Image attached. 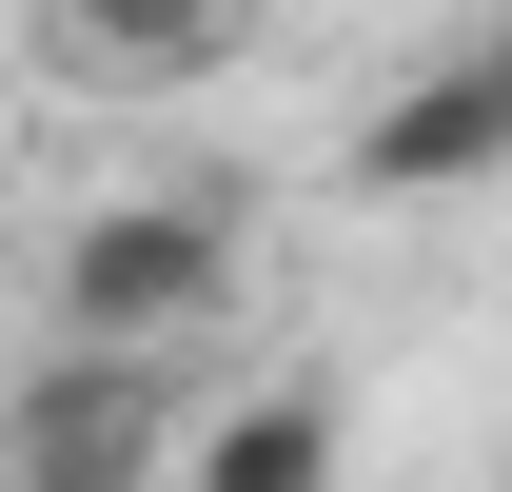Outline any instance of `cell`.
Here are the masks:
<instances>
[{
    "instance_id": "6da1fadb",
    "label": "cell",
    "mask_w": 512,
    "mask_h": 492,
    "mask_svg": "<svg viewBox=\"0 0 512 492\" xmlns=\"http://www.w3.org/2000/svg\"><path fill=\"white\" fill-rule=\"evenodd\" d=\"M237 296H256V197L237 178L99 197V217L60 237V335H99V355H197Z\"/></svg>"
},
{
    "instance_id": "7a4b0ae2",
    "label": "cell",
    "mask_w": 512,
    "mask_h": 492,
    "mask_svg": "<svg viewBox=\"0 0 512 492\" xmlns=\"http://www.w3.org/2000/svg\"><path fill=\"white\" fill-rule=\"evenodd\" d=\"M158 453H178V374L99 335H60L0 414V492H158Z\"/></svg>"
},
{
    "instance_id": "3957f363",
    "label": "cell",
    "mask_w": 512,
    "mask_h": 492,
    "mask_svg": "<svg viewBox=\"0 0 512 492\" xmlns=\"http://www.w3.org/2000/svg\"><path fill=\"white\" fill-rule=\"evenodd\" d=\"M493 178H512V20L453 40V60H414L355 119V197H493Z\"/></svg>"
},
{
    "instance_id": "277c9868",
    "label": "cell",
    "mask_w": 512,
    "mask_h": 492,
    "mask_svg": "<svg viewBox=\"0 0 512 492\" xmlns=\"http://www.w3.org/2000/svg\"><path fill=\"white\" fill-rule=\"evenodd\" d=\"M335 453H355V433H335L316 374H256V394H217V414L158 453V492H335Z\"/></svg>"
},
{
    "instance_id": "5b68a950",
    "label": "cell",
    "mask_w": 512,
    "mask_h": 492,
    "mask_svg": "<svg viewBox=\"0 0 512 492\" xmlns=\"http://www.w3.org/2000/svg\"><path fill=\"white\" fill-rule=\"evenodd\" d=\"M60 60H79V79H138V99H178V79L256 60V0H60Z\"/></svg>"
},
{
    "instance_id": "8992f818",
    "label": "cell",
    "mask_w": 512,
    "mask_h": 492,
    "mask_svg": "<svg viewBox=\"0 0 512 492\" xmlns=\"http://www.w3.org/2000/svg\"><path fill=\"white\" fill-rule=\"evenodd\" d=\"M493 492H512V453H493Z\"/></svg>"
}]
</instances>
